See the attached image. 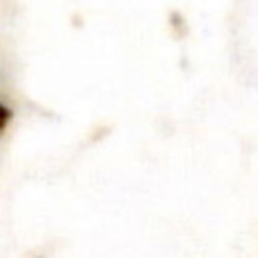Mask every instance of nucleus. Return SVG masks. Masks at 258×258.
<instances>
[{"mask_svg": "<svg viewBox=\"0 0 258 258\" xmlns=\"http://www.w3.org/2000/svg\"><path fill=\"white\" fill-rule=\"evenodd\" d=\"M9 120H12V111H9V107H5V104L0 102V134L7 129Z\"/></svg>", "mask_w": 258, "mask_h": 258, "instance_id": "1", "label": "nucleus"}]
</instances>
